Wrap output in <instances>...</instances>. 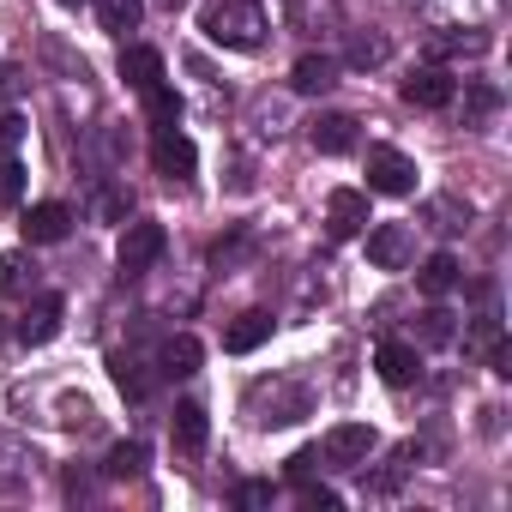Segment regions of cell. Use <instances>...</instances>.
I'll use <instances>...</instances> for the list:
<instances>
[{
  "label": "cell",
  "mask_w": 512,
  "mask_h": 512,
  "mask_svg": "<svg viewBox=\"0 0 512 512\" xmlns=\"http://www.w3.org/2000/svg\"><path fill=\"white\" fill-rule=\"evenodd\" d=\"M428 55H434V61H446V55H458V61H464V55H488V37H482V31H470V37H464V31H434V37H428Z\"/></svg>",
  "instance_id": "24"
},
{
  "label": "cell",
  "mask_w": 512,
  "mask_h": 512,
  "mask_svg": "<svg viewBox=\"0 0 512 512\" xmlns=\"http://www.w3.org/2000/svg\"><path fill=\"white\" fill-rule=\"evenodd\" d=\"M428 223L446 229V235H458V229L470 223V205H458V199H434V205H428Z\"/></svg>",
  "instance_id": "31"
},
{
  "label": "cell",
  "mask_w": 512,
  "mask_h": 512,
  "mask_svg": "<svg viewBox=\"0 0 512 512\" xmlns=\"http://www.w3.org/2000/svg\"><path fill=\"white\" fill-rule=\"evenodd\" d=\"M199 31H205V43L241 49V55H247V49L266 43L272 19H266L260 0H205V7H199Z\"/></svg>",
  "instance_id": "1"
},
{
  "label": "cell",
  "mask_w": 512,
  "mask_h": 512,
  "mask_svg": "<svg viewBox=\"0 0 512 512\" xmlns=\"http://www.w3.org/2000/svg\"><path fill=\"white\" fill-rule=\"evenodd\" d=\"M314 410V398H308V386L302 380H260V386H247V422L253 428H290V422H302Z\"/></svg>",
  "instance_id": "2"
},
{
  "label": "cell",
  "mask_w": 512,
  "mask_h": 512,
  "mask_svg": "<svg viewBox=\"0 0 512 512\" xmlns=\"http://www.w3.org/2000/svg\"><path fill=\"white\" fill-rule=\"evenodd\" d=\"M368 260L380 272H404L416 260V229L410 223H374L368 229Z\"/></svg>",
  "instance_id": "7"
},
{
  "label": "cell",
  "mask_w": 512,
  "mask_h": 512,
  "mask_svg": "<svg viewBox=\"0 0 512 512\" xmlns=\"http://www.w3.org/2000/svg\"><path fill=\"white\" fill-rule=\"evenodd\" d=\"M109 368H115V386H121L127 398H151V374H139L145 362H133V356H115Z\"/></svg>",
  "instance_id": "29"
},
{
  "label": "cell",
  "mask_w": 512,
  "mask_h": 512,
  "mask_svg": "<svg viewBox=\"0 0 512 512\" xmlns=\"http://www.w3.org/2000/svg\"><path fill=\"white\" fill-rule=\"evenodd\" d=\"M37 476V446L19 440V434H0V500L7 494H25Z\"/></svg>",
  "instance_id": "9"
},
{
  "label": "cell",
  "mask_w": 512,
  "mask_h": 512,
  "mask_svg": "<svg viewBox=\"0 0 512 512\" xmlns=\"http://www.w3.org/2000/svg\"><path fill=\"white\" fill-rule=\"evenodd\" d=\"M151 163H157V175L187 181V175L199 169V151H193V139H187V133L163 127V133H151Z\"/></svg>",
  "instance_id": "11"
},
{
  "label": "cell",
  "mask_w": 512,
  "mask_h": 512,
  "mask_svg": "<svg viewBox=\"0 0 512 512\" xmlns=\"http://www.w3.org/2000/svg\"><path fill=\"white\" fill-rule=\"evenodd\" d=\"M494 109H500V97H494L488 85H470V97H464V127H482Z\"/></svg>",
  "instance_id": "33"
},
{
  "label": "cell",
  "mask_w": 512,
  "mask_h": 512,
  "mask_svg": "<svg viewBox=\"0 0 512 512\" xmlns=\"http://www.w3.org/2000/svg\"><path fill=\"white\" fill-rule=\"evenodd\" d=\"M302 506L308 512H338V488H308L302 482Z\"/></svg>",
  "instance_id": "38"
},
{
  "label": "cell",
  "mask_w": 512,
  "mask_h": 512,
  "mask_svg": "<svg viewBox=\"0 0 512 512\" xmlns=\"http://www.w3.org/2000/svg\"><path fill=\"white\" fill-rule=\"evenodd\" d=\"M464 284V266H458V253H428V260H422V272H416V290L422 296H452Z\"/></svg>",
  "instance_id": "20"
},
{
  "label": "cell",
  "mask_w": 512,
  "mask_h": 512,
  "mask_svg": "<svg viewBox=\"0 0 512 512\" xmlns=\"http://www.w3.org/2000/svg\"><path fill=\"white\" fill-rule=\"evenodd\" d=\"M61 320H67V302H61L55 290H43V296H31V302H25L19 338H25V344H49V338L61 332Z\"/></svg>",
  "instance_id": "14"
},
{
  "label": "cell",
  "mask_w": 512,
  "mask_h": 512,
  "mask_svg": "<svg viewBox=\"0 0 512 512\" xmlns=\"http://www.w3.org/2000/svg\"><path fill=\"white\" fill-rule=\"evenodd\" d=\"M458 97V79L446 73V67H416L410 79H404V103L410 109H446Z\"/></svg>",
  "instance_id": "12"
},
{
  "label": "cell",
  "mask_w": 512,
  "mask_h": 512,
  "mask_svg": "<svg viewBox=\"0 0 512 512\" xmlns=\"http://www.w3.org/2000/svg\"><path fill=\"white\" fill-rule=\"evenodd\" d=\"M374 368H380V380H386V386H410V380L422 374V356H416V344L386 338V344L374 350Z\"/></svg>",
  "instance_id": "19"
},
{
  "label": "cell",
  "mask_w": 512,
  "mask_h": 512,
  "mask_svg": "<svg viewBox=\"0 0 512 512\" xmlns=\"http://www.w3.org/2000/svg\"><path fill=\"white\" fill-rule=\"evenodd\" d=\"M31 260H25V253H0V296H25L31 290Z\"/></svg>",
  "instance_id": "27"
},
{
  "label": "cell",
  "mask_w": 512,
  "mask_h": 512,
  "mask_svg": "<svg viewBox=\"0 0 512 512\" xmlns=\"http://www.w3.org/2000/svg\"><path fill=\"white\" fill-rule=\"evenodd\" d=\"M19 139H25V121L19 115H0V151H13Z\"/></svg>",
  "instance_id": "39"
},
{
  "label": "cell",
  "mask_w": 512,
  "mask_h": 512,
  "mask_svg": "<svg viewBox=\"0 0 512 512\" xmlns=\"http://www.w3.org/2000/svg\"><path fill=\"white\" fill-rule=\"evenodd\" d=\"M416 338H422L428 350H446V344L458 338V326H452V308H440V302H434V308H422V320H416Z\"/></svg>",
  "instance_id": "25"
},
{
  "label": "cell",
  "mask_w": 512,
  "mask_h": 512,
  "mask_svg": "<svg viewBox=\"0 0 512 512\" xmlns=\"http://www.w3.org/2000/svg\"><path fill=\"white\" fill-rule=\"evenodd\" d=\"M103 476H109V482H133V476H145V440H115L109 458H103Z\"/></svg>",
  "instance_id": "22"
},
{
  "label": "cell",
  "mask_w": 512,
  "mask_h": 512,
  "mask_svg": "<svg viewBox=\"0 0 512 512\" xmlns=\"http://www.w3.org/2000/svg\"><path fill=\"white\" fill-rule=\"evenodd\" d=\"M356 115H344V109H326V115H314L308 121V145L320 151V157H344V151H356Z\"/></svg>",
  "instance_id": "10"
},
{
  "label": "cell",
  "mask_w": 512,
  "mask_h": 512,
  "mask_svg": "<svg viewBox=\"0 0 512 512\" xmlns=\"http://www.w3.org/2000/svg\"><path fill=\"white\" fill-rule=\"evenodd\" d=\"M67 229H73V211H67L61 199H43V205H31V211H25V241H37V247L67 241Z\"/></svg>",
  "instance_id": "17"
},
{
  "label": "cell",
  "mask_w": 512,
  "mask_h": 512,
  "mask_svg": "<svg viewBox=\"0 0 512 512\" xmlns=\"http://www.w3.org/2000/svg\"><path fill=\"white\" fill-rule=\"evenodd\" d=\"M338 73H344V67H338L332 55H314V49H308V55L290 67V91H302V97H326V91L338 85Z\"/></svg>",
  "instance_id": "16"
},
{
  "label": "cell",
  "mask_w": 512,
  "mask_h": 512,
  "mask_svg": "<svg viewBox=\"0 0 512 512\" xmlns=\"http://www.w3.org/2000/svg\"><path fill=\"white\" fill-rule=\"evenodd\" d=\"M205 440H211V416H205V404H175V416H169V446H175V458H199L205 452Z\"/></svg>",
  "instance_id": "8"
},
{
  "label": "cell",
  "mask_w": 512,
  "mask_h": 512,
  "mask_svg": "<svg viewBox=\"0 0 512 512\" xmlns=\"http://www.w3.org/2000/svg\"><path fill=\"white\" fill-rule=\"evenodd\" d=\"M374 217H368V193H356V187H332V199H326V229L338 235V241H350V235H362Z\"/></svg>",
  "instance_id": "13"
},
{
  "label": "cell",
  "mask_w": 512,
  "mask_h": 512,
  "mask_svg": "<svg viewBox=\"0 0 512 512\" xmlns=\"http://www.w3.org/2000/svg\"><path fill=\"white\" fill-rule=\"evenodd\" d=\"M320 464H326V458H320V446H302V452L284 464V476H290V482H314V470H320Z\"/></svg>",
  "instance_id": "34"
},
{
  "label": "cell",
  "mask_w": 512,
  "mask_h": 512,
  "mask_svg": "<svg viewBox=\"0 0 512 512\" xmlns=\"http://www.w3.org/2000/svg\"><path fill=\"white\" fill-rule=\"evenodd\" d=\"M272 326H278V320H272L266 308H247V314H235V320H229L223 350H229V356H253V350H260V344L272 338Z\"/></svg>",
  "instance_id": "15"
},
{
  "label": "cell",
  "mask_w": 512,
  "mask_h": 512,
  "mask_svg": "<svg viewBox=\"0 0 512 512\" xmlns=\"http://www.w3.org/2000/svg\"><path fill=\"white\" fill-rule=\"evenodd\" d=\"M241 253H247V235H229V241H217V247H211V266H217V272H229Z\"/></svg>",
  "instance_id": "36"
},
{
  "label": "cell",
  "mask_w": 512,
  "mask_h": 512,
  "mask_svg": "<svg viewBox=\"0 0 512 512\" xmlns=\"http://www.w3.org/2000/svg\"><path fill=\"white\" fill-rule=\"evenodd\" d=\"M368 193H386V199L416 193V163L398 145H368Z\"/></svg>",
  "instance_id": "5"
},
{
  "label": "cell",
  "mask_w": 512,
  "mask_h": 512,
  "mask_svg": "<svg viewBox=\"0 0 512 512\" xmlns=\"http://www.w3.org/2000/svg\"><path fill=\"white\" fill-rule=\"evenodd\" d=\"M139 19H145V0H97V25H103L109 37L139 31Z\"/></svg>",
  "instance_id": "23"
},
{
  "label": "cell",
  "mask_w": 512,
  "mask_h": 512,
  "mask_svg": "<svg viewBox=\"0 0 512 512\" xmlns=\"http://www.w3.org/2000/svg\"><path fill=\"white\" fill-rule=\"evenodd\" d=\"M199 362H205V350H199V338H187V332L163 338V350H157V374H163V380H187V374H199Z\"/></svg>",
  "instance_id": "18"
},
{
  "label": "cell",
  "mask_w": 512,
  "mask_h": 512,
  "mask_svg": "<svg viewBox=\"0 0 512 512\" xmlns=\"http://www.w3.org/2000/svg\"><path fill=\"white\" fill-rule=\"evenodd\" d=\"M386 55H392V49H386V37H380V31H356V37H350V67H362V73H368V67H380Z\"/></svg>",
  "instance_id": "28"
},
{
  "label": "cell",
  "mask_w": 512,
  "mask_h": 512,
  "mask_svg": "<svg viewBox=\"0 0 512 512\" xmlns=\"http://www.w3.org/2000/svg\"><path fill=\"white\" fill-rule=\"evenodd\" d=\"M19 199H25V163L0 157V205H19Z\"/></svg>",
  "instance_id": "32"
},
{
  "label": "cell",
  "mask_w": 512,
  "mask_h": 512,
  "mask_svg": "<svg viewBox=\"0 0 512 512\" xmlns=\"http://www.w3.org/2000/svg\"><path fill=\"white\" fill-rule=\"evenodd\" d=\"M61 7H85V0H61Z\"/></svg>",
  "instance_id": "40"
},
{
  "label": "cell",
  "mask_w": 512,
  "mask_h": 512,
  "mask_svg": "<svg viewBox=\"0 0 512 512\" xmlns=\"http://www.w3.org/2000/svg\"><path fill=\"white\" fill-rule=\"evenodd\" d=\"M374 446H380V434H374L368 422H338V428L320 440V458L338 464V470H362V464L374 458Z\"/></svg>",
  "instance_id": "6"
},
{
  "label": "cell",
  "mask_w": 512,
  "mask_h": 512,
  "mask_svg": "<svg viewBox=\"0 0 512 512\" xmlns=\"http://www.w3.org/2000/svg\"><path fill=\"white\" fill-rule=\"evenodd\" d=\"M284 25L308 43L344 37V0H284Z\"/></svg>",
  "instance_id": "4"
},
{
  "label": "cell",
  "mask_w": 512,
  "mask_h": 512,
  "mask_svg": "<svg viewBox=\"0 0 512 512\" xmlns=\"http://www.w3.org/2000/svg\"><path fill=\"white\" fill-rule=\"evenodd\" d=\"M61 488H67V500H91V494H97V476H91V470H79V464H73V470H67V482H61Z\"/></svg>",
  "instance_id": "37"
},
{
  "label": "cell",
  "mask_w": 512,
  "mask_h": 512,
  "mask_svg": "<svg viewBox=\"0 0 512 512\" xmlns=\"http://www.w3.org/2000/svg\"><path fill=\"white\" fill-rule=\"evenodd\" d=\"M235 506H241V512L272 506V482H241V488H235Z\"/></svg>",
  "instance_id": "35"
},
{
  "label": "cell",
  "mask_w": 512,
  "mask_h": 512,
  "mask_svg": "<svg viewBox=\"0 0 512 512\" xmlns=\"http://www.w3.org/2000/svg\"><path fill=\"white\" fill-rule=\"evenodd\" d=\"M163 247H169L163 223H151V217H133V223H121V241H115V272H121V284L145 278V272L163 260Z\"/></svg>",
  "instance_id": "3"
},
{
  "label": "cell",
  "mask_w": 512,
  "mask_h": 512,
  "mask_svg": "<svg viewBox=\"0 0 512 512\" xmlns=\"http://www.w3.org/2000/svg\"><path fill=\"white\" fill-rule=\"evenodd\" d=\"M139 97H145V121H151V127H157V133H163V127H175V121H181V97H175V91H169V85H151V91H139Z\"/></svg>",
  "instance_id": "26"
},
{
  "label": "cell",
  "mask_w": 512,
  "mask_h": 512,
  "mask_svg": "<svg viewBox=\"0 0 512 512\" xmlns=\"http://www.w3.org/2000/svg\"><path fill=\"white\" fill-rule=\"evenodd\" d=\"M121 79H127L133 91L163 85V55H157V49H127V55H121Z\"/></svg>",
  "instance_id": "21"
},
{
  "label": "cell",
  "mask_w": 512,
  "mask_h": 512,
  "mask_svg": "<svg viewBox=\"0 0 512 512\" xmlns=\"http://www.w3.org/2000/svg\"><path fill=\"white\" fill-rule=\"evenodd\" d=\"M91 211H97L103 223H127V211H133V199H127L121 187H97V199H91Z\"/></svg>",
  "instance_id": "30"
}]
</instances>
